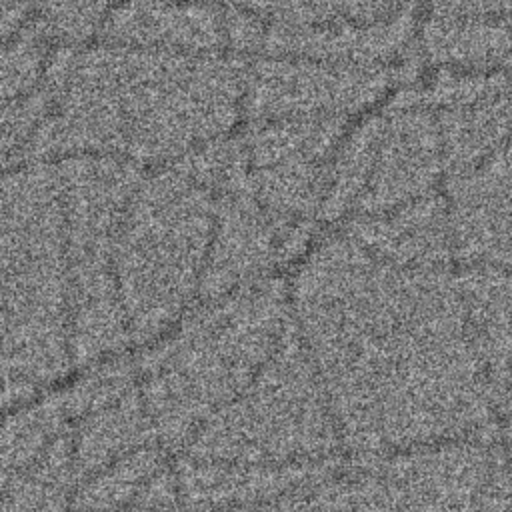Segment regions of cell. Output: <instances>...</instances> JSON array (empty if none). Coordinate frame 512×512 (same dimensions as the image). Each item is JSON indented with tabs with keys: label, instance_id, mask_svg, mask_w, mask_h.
Returning a JSON list of instances; mask_svg holds the SVG:
<instances>
[{
	"label": "cell",
	"instance_id": "cell-6",
	"mask_svg": "<svg viewBox=\"0 0 512 512\" xmlns=\"http://www.w3.org/2000/svg\"><path fill=\"white\" fill-rule=\"evenodd\" d=\"M454 258L512 270V136L444 194Z\"/></svg>",
	"mask_w": 512,
	"mask_h": 512
},
{
	"label": "cell",
	"instance_id": "cell-11",
	"mask_svg": "<svg viewBox=\"0 0 512 512\" xmlns=\"http://www.w3.org/2000/svg\"><path fill=\"white\" fill-rule=\"evenodd\" d=\"M162 468L160 452L144 446L78 484L72 506L76 512H114L136 506Z\"/></svg>",
	"mask_w": 512,
	"mask_h": 512
},
{
	"label": "cell",
	"instance_id": "cell-10",
	"mask_svg": "<svg viewBox=\"0 0 512 512\" xmlns=\"http://www.w3.org/2000/svg\"><path fill=\"white\" fill-rule=\"evenodd\" d=\"M74 432H62L34 462L4 478V512H60L74 482Z\"/></svg>",
	"mask_w": 512,
	"mask_h": 512
},
{
	"label": "cell",
	"instance_id": "cell-3",
	"mask_svg": "<svg viewBox=\"0 0 512 512\" xmlns=\"http://www.w3.org/2000/svg\"><path fill=\"white\" fill-rule=\"evenodd\" d=\"M216 220L210 188L176 166L140 184L112 254L132 340L158 338L182 318L200 292Z\"/></svg>",
	"mask_w": 512,
	"mask_h": 512
},
{
	"label": "cell",
	"instance_id": "cell-14",
	"mask_svg": "<svg viewBox=\"0 0 512 512\" xmlns=\"http://www.w3.org/2000/svg\"><path fill=\"white\" fill-rule=\"evenodd\" d=\"M434 16L512 18V0H434Z\"/></svg>",
	"mask_w": 512,
	"mask_h": 512
},
{
	"label": "cell",
	"instance_id": "cell-4",
	"mask_svg": "<svg viewBox=\"0 0 512 512\" xmlns=\"http://www.w3.org/2000/svg\"><path fill=\"white\" fill-rule=\"evenodd\" d=\"M342 444L320 374L294 326L226 406L214 412L180 456L246 464L300 466L330 462Z\"/></svg>",
	"mask_w": 512,
	"mask_h": 512
},
{
	"label": "cell",
	"instance_id": "cell-7",
	"mask_svg": "<svg viewBox=\"0 0 512 512\" xmlns=\"http://www.w3.org/2000/svg\"><path fill=\"white\" fill-rule=\"evenodd\" d=\"M446 174L438 116L410 108L382 126L368 184L358 200L362 216H382L430 196Z\"/></svg>",
	"mask_w": 512,
	"mask_h": 512
},
{
	"label": "cell",
	"instance_id": "cell-12",
	"mask_svg": "<svg viewBox=\"0 0 512 512\" xmlns=\"http://www.w3.org/2000/svg\"><path fill=\"white\" fill-rule=\"evenodd\" d=\"M226 512H358L350 476L328 474L278 498Z\"/></svg>",
	"mask_w": 512,
	"mask_h": 512
},
{
	"label": "cell",
	"instance_id": "cell-13",
	"mask_svg": "<svg viewBox=\"0 0 512 512\" xmlns=\"http://www.w3.org/2000/svg\"><path fill=\"white\" fill-rule=\"evenodd\" d=\"M42 50L38 48V34L20 36L4 52V96L20 98L24 92L34 86L36 76L40 74Z\"/></svg>",
	"mask_w": 512,
	"mask_h": 512
},
{
	"label": "cell",
	"instance_id": "cell-8",
	"mask_svg": "<svg viewBox=\"0 0 512 512\" xmlns=\"http://www.w3.org/2000/svg\"><path fill=\"white\" fill-rule=\"evenodd\" d=\"M276 224L256 200L240 194L218 204L216 232L200 284L206 302L258 282L260 274L274 266L270 262L282 248Z\"/></svg>",
	"mask_w": 512,
	"mask_h": 512
},
{
	"label": "cell",
	"instance_id": "cell-2",
	"mask_svg": "<svg viewBox=\"0 0 512 512\" xmlns=\"http://www.w3.org/2000/svg\"><path fill=\"white\" fill-rule=\"evenodd\" d=\"M292 320L290 292L254 282L180 318L142 362V400L162 446L182 450L234 400L278 348Z\"/></svg>",
	"mask_w": 512,
	"mask_h": 512
},
{
	"label": "cell",
	"instance_id": "cell-15",
	"mask_svg": "<svg viewBox=\"0 0 512 512\" xmlns=\"http://www.w3.org/2000/svg\"><path fill=\"white\" fill-rule=\"evenodd\" d=\"M502 410H510L512 414V358L508 364L506 380H504V398H502Z\"/></svg>",
	"mask_w": 512,
	"mask_h": 512
},
{
	"label": "cell",
	"instance_id": "cell-16",
	"mask_svg": "<svg viewBox=\"0 0 512 512\" xmlns=\"http://www.w3.org/2000/svg\"><path fill=\"white\" fill-rule=\"evenodd\" d=\"M114 512H168V510H152V508H140V506H130V508H122V510H114Z\"/></svg>",
	"mask_w": 512,
	"mask_h": 512
},
{
	"label": "cell",
	"instance_id": "cell-9",
	"mask_svg": "<svg viewBox=\"0 0 512 512\" xmlns=\"http://www.w3.org/2000/svg\"><path fill=\"white\" fill-rule=\"evenodd\" d=\"M110 42L182 54H212L226 42L224 14L196 0H126L104 26Z\"/></svg>",
	"mask_w": 512,
	"mask_h": 512
},
{
	"label": "cell",
	"instance_id": "cell-5",
	"mask_svg": "<svg viewBox=\"0 0 512 512\" xmlns=\"http://www.w3.org/2000/svg\"><path fill=\"white\" fill-rule=\"evenodd\" d=\"M382 88L378 66L306 56H270L246 78L244 108L254 122L344 118L372 102Z\"/></svg>",
	"mask_w": 512,
	"mask_h": 512
},
{
	"label": "cell",
	"instance_id": "cell-1",
	"mask_svg": "<svg viewBox=\"0 0 512 512\" xmlns=\"http://www.w3.org/2000/svg\"><path fill=\"white\" fill-rule=\"evenodd\" d=\"M444 270L378 260L354 238L324 244L292 290L294 326L342 444L364 458L466 440L502 392L462 288Z\"/></svg>",
	"mask_w": 512,
	"mask_h": 512
},
{
	"label": "cell",
	"instance_id": "cell-17",
	"mask_svg": "<svg viewBox=\"0 0 512 512\" xmlns=\"http://www.w3.org/2000/svg\"><path fill=\"white\" fill-rule=\"evenodd\" d=\"M506 442H508V450H512V414H508V422H506Z\"/></svg>",
	"mask_w": 512,
	"mask_h": 512
}]
</instances>
